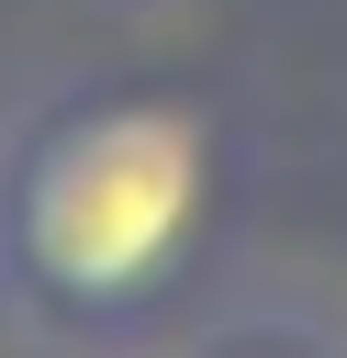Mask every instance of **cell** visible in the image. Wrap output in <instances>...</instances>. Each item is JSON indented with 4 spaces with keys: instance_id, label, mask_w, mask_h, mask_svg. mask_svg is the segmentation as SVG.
I'll return each mask as SVG.
<instances>
[{
    "instance_id": "cell-1",
    "label": "cell",
    "mask_w": 347,
    "mask_h": 358,
    "mask_svg": "<svg viewBox=\"0 0 347 358\" xmlns=\"http://www.w3.org/2000/svg\"><path fill=\"white\" fill-rule=\"evenodd\" d=\"M224 235V134L179 90H56L0 134V324L134 347Z\"/></svg>"
},
{
    "instance_id": "cell-2",
    "label": "cell",
    "mask_w": 347,
    "mask_h": 358,
    "mask_svg": "<svg viewBox=\"0 0 347 358\" xmlns=\"http://www.w3.org/2000/svg\"><path fill=\"white\" fill-rule=\"evenodd\" d=\"M213 358H302V347H269V336H246V347H213Z\"/></svg>"
}]
</instances>
